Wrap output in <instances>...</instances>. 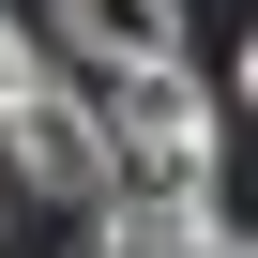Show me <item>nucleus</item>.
Returning <instances> with one entry per match:
<instances>
[{
  "label": "nucleus",
  "instance_id": "obj_1",
  "mask_svg": "<svg viewBox=\"0 0 258 258\" xmlns=\"http://www.w3.org/2000/svg\"><path fill=\"white\" fill-rule=\"evenodd\" d=\"M106 182H137V198H213L228 167V91L182 76V61H137V76H106Z\"/></svg>",
  "mask_w": 258,
  "mask_h": 258
},
{
  "label": "nucleus",
  "instance_id": "obj_2",
  "mask_svg": "<svg viewBox=\"0 0 258 258\" xmlns=\"http://www.w3.org/2000/svg\"><path fill=\"white\" fill-rule=\"evenodd\" d=\"M0 182H46V198H106V121L76 91H31V106H0Z\"/></svg>",
  "mask_w": 258,
  "mask_h": 258
},
{
  "label": "nucleus",
  "instance_id": "obj_3",
  "mask_svg": "<svg viewBox=\"0 0 258 258\" xmlns=\"http://www.w3.org/2000/svg\"><path fill=\"white\" fill-rule=\"evenodd\" d=\"M61 46H91L106 76H137V61H182V16L167 0H61Z\"/></svg>",
  "mask_w": 258,
  "mask_h": 258
},
{
  "label": "nucleus",
  "instance_id": "obj_4",
  "mask_svg": "<svg viewBox=\"0 0 258 258\" xmlns=\"http://www.w3.org/2000/svg\"><path fill=\"white\" fill-rule=\"evenodd\" d=\"M91 258H182V198L106 182V198H91Z\"/></svg>",
  "mask_w": 258,
  "mask_h": 258
},
{
  "label": "nucleus",
  "instance_id": "obj_5",
  "mask_svg": "<svg viewBox=\"0 0 258 258\" xmlns=\"http://www.w3.org/2000/svg\"><path fill=\"white\" fill-rule=\"evenodd\" d=\"M46 91V46H31V16H16V0H0V106H31Z\"/></svg>",
  "mask_w": 258,
  "mask_h": 258
},
{
  "label": "nucleus",
  "instance_id": "obj_6",
  "mask_svg": "<svg viewBox=\"0 0 258 258\" xmlns=\"http://www.w3.org/2000/svg\"><path fill=\"white\" fill-rule=\"evenodd\" d=\"M182 258H243V228H228L213 198H182Z\"/></svg>",
  "mask_w": 258,
  "mask_h": 258
},
{
  "label": "nucleus",
  "instance_id": "obj_7",
  "mask_svg": "<svg viewBox=\"0 0 258 258\" xmlns=\"http://www.w3.org/2000/svg\"><path fill=\"white\" fill-rule=\"evenodd\" d=\"M0 213H16V182H0Z\"/></svg>",
  "mask_w": 258,
  "mask_h": 258
}]
</instances>
